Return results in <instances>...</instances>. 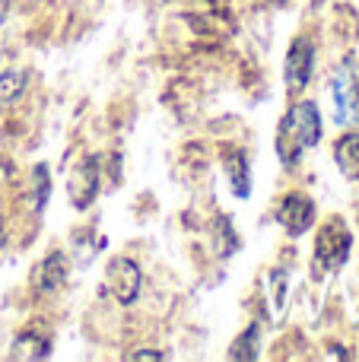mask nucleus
I'll list each match as a JSON object with an SVG mask.
<instances>
[{
  "instance_id": "obj_5",
  "label": "nucleus",
  "mask_w": 359,
  "mask_h": 362,
  "mask_svg": "<svg viewBox=\"0 0 359 362\" xmlns=\"http://www.w3.org/2000/svg\"><path fill=\"white\" fill-rule=\"evenodd\" d=\"M99 185H102V169H99V156H86L73 165L67 178V194L70 204L76 210H86L95 197H99Z\"/></svg>"
},
{
  "instance_id": "obj_4",
  "label": "nucleus",
  "mask_w": 359,
  "mask_h": 362,
  "mask_svg": "<svg viewBox=\"0 0 359 362\" xmlns=\"http://www.w3.org/2000/svg\"><path fill=\"white\" fill-rule=\"evenodd\" d=\"M140 286H143V276H140V267L131 257H112V261H108L105 289L114 296V302H121V305L137 302Z\"/></svg>"
},
{
  "instance_id": "obj_19",
  "label": "nucleus",
  "mask_w": 359,
  "mask_h": 362,
  "mask_svg": "<svg viewBox=\"0 0 359 362\" xmlns=\"http://www.w3.org/2000/svg\"><path fill=\"white\" fill-rule=\"evenodd\" d=\"M4 238H6V232H4V219H0V248H4Z\"/></svg>"
},
{
  "instance_id": "obj_2",
  "label": "nucleus",
  "mask_w": 359,
  "mask_h": 362,
  "mask_svg": "<svg viewBox=\"0 0 359 362\" xmlns=\"http://www.w3.org/2000/svg\"><path fill=\"white\" fill-rule=\"evenodd\" d=\"M350 248H353V235H350L347 226H343L341 219L328 223L322 232H318L312 270L322 276V274H331V270L343 267V264H347V257H350Z\"/></svg>"
},
{
  "instance_id": "obj_17",
  "label": "nucleus",
  "mask_w": 359,
  "mask_h": 362,
  "mask_svg": "<svg viewBox=\"0 0 359 362\" xmlns=\"http://www.w3.org/2000/svg\"><path fill=\"white\" fill-rule=\"evenodd\" d=\"M131 359H163V353H156V350H137V353H131Z\"/></svg>"
},
{
  "instance_id": "obj_7",
  "label": "nucleus",
  "mask_w": 359,
  "mask_h": 362,
  "mask_svg": "<svg viewBox=\"0 0 359 362\" xmlns=\"http://www.w3.org/2000/svg\"><path fill=\"white\" fill-rule=\"evenodd\" d=\"M334 108H337V121H356L359 118V76L350 64H343L334 74Z\"/></svg>"
},
{
  "instance_id": "obj_15",
  "label": "nucleus",
  "mask_w": 359,
  "mask_h": 362,
  "mask_svg": "<svg viewBox=\"0 0 359 362\" xmlns=\"http://www.w3.org/2000/svg\"><path fill=\"white\" fill-rule=\"evenodd\" d=\"M216 232H220V255H229V251L239 248V238H235V232L229 229L226 216H216Z\"/></svg>"
},
{
  "instance_id": "obj_3",
  "label": "nucleus",
  "mask_w": 359,
  "mask_h": 362,
  "mask_svg": "<svg viewBox=\"0 0 359 362\" xmlns=\"http://www.w3.org/2000/svg\"><path fill=\"white\" fill-rule=\"evenodd\" d=\"M312 67H315V45L312 38L296 35L286 51V64H283V76H286V89L290 95H299L312 80Z\"/></svg>"
},
{
  "instance_id": "obj_20",
  "label": "nucleus",
  "mask_w": 359,
  "mask_h": 362,
  "mask_svg": "<svg viewBox=\"0 0 359 362\" xmlns=\"http://www.w3.org/2000/svg\"><path fill=\"white\" fill-rule=\"evenodd\" d=\"M273 4H286V0H273Z\"/></svg>"
},
{
  "instance_id": "obj_18",
  "label": "nucleus",
  "mask_w": 359,
  "mask_h": 362,
  "mask_svg": "<svg viewBox=\"0 0 359 362\" xmlns=\"http://www.w3.org/2000/svg\"><path fill=\"white\" fill-rule=\"evenodd\" d=\"M6 10H10V4H6V0H0V25L6 23Z\"/></svg>"
},
{
  "instance_id": "obj_14",
  "label": "nucleus",
  "mask_w": 359,
  "mask_h": 362,
  "mask_svg": "<svg viewBox=\"0 0 359 362\" xmlns=\"http://www.w3.org/2000/svg\"><path fill=\"white\" fill-rule=\"evenodd\" d=\"M286 283H290L286 270H273L271 274V315L273 318H280L286 308Z\"/></svg>"
},
{
  "instance_id": "obj_6",
  "label": "nucleus",
  "mask_w": 359,
  "mask_h": 362,
  "mask_svg": "<svg viewBox=\"0 0 359 362\" xmlns=\"http://www.w3.org/2000/svg\"><path fill=\"white\" fill-rule=\"evenodd\" d=\"M277 223L286 229V235L293 238L305 235L312 229V223H315V204L305 194H286L277 210Z\"/></svg>"
},
{
  "instance_id": "obj_13",
  "label": "nucleus",
  "mask_w": 359,
  "mask_h": 362,
  "mask_svg": "<svg viewBox=\"0 0 359 362\" xmlns=\"http://www.w3.org/2000/svg\"><path fill=\"white\" fill-rule=\"evenodd\" d=\"M258 340H261V325L254 321V325H248L245 331H242L239 337L233 340V350H229V356L242 359V362L258 359Z\"/></svg>"
},
{
  "instance_id": "obj_9",
  "label": "nucleus",
  "mask_w": 359,
  "mask_h": 362,
  "mask_svg": "<svg viewBox=\"0 0 359 362\" xmlns=\"http://www.w3.org/2000/svg\"><path fill=\"white\" fill-rule=\"evenodd\" d=\"M48 353H51V340H48V334H38L35 327H29V331L16 334L10 356H13V359H45Z\"/></svg>"
},
{
  "instance_id": "obj_11",
  "label": "nucleus",
  "mask_w": 359,
  "mask_h": 362,
  "mask_svg": "<svg viewBox=\"0 0 359 362\" xmlns=\"http://www.w3.org/2000/svg\"><path fill=\"white\" fill-rule=\"evenodd\" d=\"M226 172H229V185H233L235 197H248L252 194V169H248V156L242 150L226 153Z\"/></svg>"
},
{
  "instance_id": "obj_16",
  "label": "nucleus",
  "mask_w": 359,
  "mask_h": 362,
  "mask_svg": "<svg viewBox=\"0 0 359 362\" xmlns=\"http://www.w3.org/2000/svg\"><path fill=\"white\" fill-rule=\"evenodd\" d=\"M32 181H35V204L45 206V200H48V169H45V165H35Z\"/></svg>"
},
{
  "instance_id": "obj_1",
  "label": "nucleus",
  "mask_w": 359,
  "mask_h": 362,
  "mask_svg": "<svg viewBox=\"0 0 359 362\" xmlns=\"http://www.w3.org/2000/svg\"><path fill=\"white\" fill-rule=\"evenodd\" d=\"M322 140V112L312 99L293 102L277 127V156L286 169H296L305 150Z\"/></svg>"
},
{
  "instance_id": "obj_8",
  "label": "nucleus",
  "mask_w": 359,
  "mask_h": 362,
  "mask_svg": "<svg viewBox=\"0 0 359 362\" xmlns=\"http://www.w3.org/2000/svg\"><path fill=\"white\" fill-rule=\"evenodd\" d=\"M67 276H70V257L64 251H51L35 267V274H32V286H35V293L51 296V293H61Z\"/></svg>"
},
{
  "instance_id": "obj_10",
  "label": "nucleus",
  "mask_w": 359,
  "mask_h": 362,
  "mask_svg": "<svg viewBox=\"0 0 359 362\" xmlns=\"http://www.w3.org/2000/svg\"><path fill=\"white\" fill-rule=\"evenodd\" d=\"M334 163L350 181H359V131L343 134L334 144Z\"/></svg>"
},
{
  "instance_id": "obj_12",
  "label": "nucleus",
  "mask_w": 359,
  "mask_h": 362,
  "mask_svg": "<svg viewBox=\"0 0 359 362\" xmlns=\"http://www.w3.org/2000/svg\"><path fill=\"white\" fill-rule=\"evenodd\" d=\"M25 86H29V70L25 67H10L0 74V108H10L13 102L23 99Z\"/></svg>"
}]
</instances>
